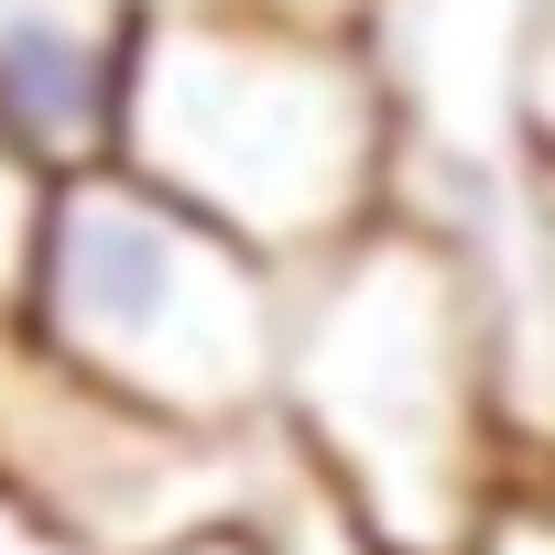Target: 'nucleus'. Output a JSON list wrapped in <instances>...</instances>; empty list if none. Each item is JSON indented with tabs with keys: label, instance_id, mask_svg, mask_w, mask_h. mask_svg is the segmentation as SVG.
Segmentation results:
<instances>
[{
	"label": "nucleus",
	"instance_id": "obj_9",
	"mask_svg": "<svg viewBox=\"0 0 555 555\" xmlns=\"http://www.w3.org/2000/svg\"><path fill=\"white\" fill-rule=\"evenodd\" d=\"M522 131H533L544 175H555V23L533 34V66H522Z\"/></svg>",
	"mask_w": 555,
	"mask_h": 555
},
{
	"label": "nucleus",
	"instance_id": "obj_2",
	"mask_svg": "<svg viewBox=\"0 0 555 555\" xmlns=\"http://www.w3.org/2000/svg\"><path fill=\"white\" fill-rule=\"evenodd\" d=\"M120 175L164 185L250 261L306 272L392 207V88L349 23L229 12V0H142Z\"/></svg>",
	"mask_w": 555,
	"mask_h": 555
},
{
	"label": "nucleus",
	"instance_id": "obj_1",
	"mask_svg": "<svg viewBox=\"0 0 555 555\" xmlns=\"http://www.w3.org/2000/svg\"><path fill=\"white\" fill-rule=\"evenodd\" d=\"M261 425L360 512L382 555H468V533L512 490L479 250L436 218L382 207L360 240L306 261L284 295Z\"/></svg>",
	"mask_w": 555,
	"mask_h": 555
},
{
	"label": "nucleus",
	"instance_id": "obj_7",
	"mask_svg": "<svg viewBox=\"0 0 555 555\" xmlns=\"http://www.w3.org/2000/svg\"><path fill=\"white\" fill-rule=\"evenodd\" d=\"M468 555H555V479H544V468L512 479V490L490 501V522L468 533Z\"/></svg>",
	"mask_w": 555,
	"mask_h": 555
},
{
	"label": "nucleus",
	"instance_id": "obj_12",
	"mask_svg": "<svg viewBox=\"0 0 555 555\" xmlns=\"http://www.w3.org/2000/svg\"><path fill=\"white\" fill-rule=\"evenodd\" d=\"M544 306H555V218H544Z\"/></svg>",
	"mask_w": 555,
	"mask_h": 555
},
{
	"label": "nucleus",
	"instance_id": "obj_11",
	"mask_svg": "<svg viewBox=\"0 0 555 555\" xmlns=\"http://www.w3.org/2000/svg\"><path fill=\"white\" fill-rule=\"evenodd\" d=\"M0 555H77V544H66V533H44L23 501H0Z\"/></svg>",
	"mask_w": 555,
	"mask_h": 555
},
{
	"label": "nucleus",
	"instance_id": "obj_8",
	"mask_svg": "<svg viewBox=\"0 0 555 555\" xmlns=\"http://www.w3.org/2000/svg\"><path fill=\"white\" fill-rule=\"evenodd\" d=\"M34 207H44V175L0 142V306H12V272H23V240H34Z\"/></svg>",
	"mask_w": 555,
	"mask_h": 555
},
{
	"label": "nucleus",
	"instance_id": "obj_3",
	"mask_svg": "<svg viewBox=\"0 0 555 555\" xmlns=\"http://www.w3.org/2000/svg\"><path fill=\"white\" fill-rule=\"evenodd\" d=\"M284 295H295V272L250 261L229 229H207L164 185L88 164L44 185L0 317L44 360H66L88 392L229 447V436H261L272 414Z\"/></svg>",
	"mask_w": 555,
	"mask_h": 555
},
{
	"label": "nucleus",
	"instance_id": "obj_10",
	"mask_svg": "<svg viewBox=\"0 0 555 555\" xmlns=\"http://www.w3.org/2000/svg\"><path fill=\"white\" fill-rule=\"evenodd\" d=\"M142 555H261V544H250V522L229 512V522H196V533H175V544H142Z\"/></svg>",
	"mask_w": 555,
	"mask_h": 555
},
{
	"label": "nucleus",
	"instance_id": "obj_5",
	"mask_svg": "<svg viewBox=\"0 0 555 555\" xmlns=\"http://www.w3.org/2000/svg\"><path fill=\"white\" fill-rule=\"evenodd\" d=\"M142 0H0V142L44 185L109 164Z\"/></svg>",
	"mask_w": 555,
	"mask_h": 555
},
{
	"label": "nucleus",
	"instance_id": "obj_6",
	"mask_svg": "<svg viewBox=\"0 0 555 555\" xmlns=\"http://www.w3.org/2000/svg\"><path fill=\"white\" fill-rule=\"evenodd\" d=\"M240 522H250L261 555H382V544L360 533V512H349L327 479H306L284 447H272V425H261V457H250V501H240Z\"/></svg>",
	"mask_w": 555,
	"mask_h": 555
},
{
	"label": "nucleus",
	"instance_id": "obj_4",
	"mask_svg": "<svg viewBox=\"0 0 555 555\" xmlns=\"http://www.w3.org/2000/svg\"><path fill=\"white\" fill-rule=\"evenodd\" d=\"M261 436H175L109 392H88L66 360H44L0 317V501H23L77 555H142L196 522H229L250 501Z\"/></svg>",
	"mask_w": 555,
	"mask_h": 555
}]
</instances>
